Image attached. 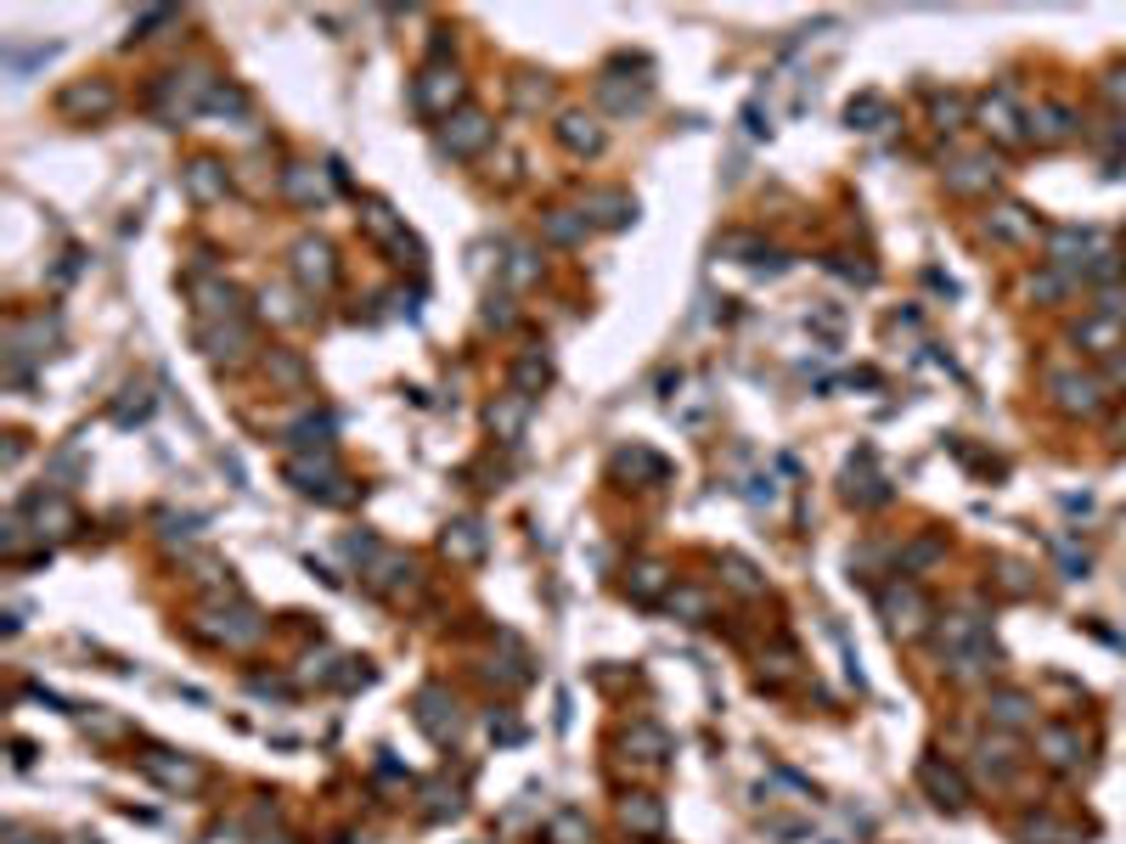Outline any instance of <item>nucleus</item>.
Wrapping results in <instances>:
<instances>
[{"label":"nucleus","mask_w":1126,"mask_h":844,"mask_svg":"<svg viewBox=\"0 0 1126 844\" xmlns=\"http://www.w3.org/2000/svg\"><path fill=\"white\" fill-rule=\"evenodd\" d=\"M620 816H625V827L631 833H665V811H659V800H648V793H631V800L620 805Z\"/></svg>","instance_id":"nucleus-21"},{"label":"nucleus","mask_w":1126,"mask_h":844,"mask_svg":"<svg viewBox=\"0 0 1126 844\" xmlns=\"http://www.w3.org/2000/svg\"><path fill=\"white\" fill-rule=\"evenodd\" d=\"M282 186H287V197H299V204H321V197H327V180H321L310 164H293V169L282 175Z\"/></svg>","instance_id":"nucleus-28"},{"label":"nucleus","mask_w":1126,"mask_h":844,"mask_svg":"<svg viewBox=\"0 0 1126 844\" xmlns=\"http://www.w3.org/2000/svg\"><path fill=\"white\" fill-rule=\"evenodd\" d=\"M446 552H451V558H479V552H484V529H479V524H451Z\"/></svg>","instance_id":"nucleus-34"},{"label":"nucleus","mask_w":1126,"mask_h":844,"mask_svg":"<svg viewBox=\"0 0 1126 844\" xmlns=\"http://www.w3.org/2000/svg\"><path fill=\"white\" fill-rule=\"evenodd\" d=\"M186 191L198 197V204H215V197L226 191V175H220V164H209V158H198L186 169Z\"/></svg>","instance_id":"nucleus-26"},{"label":"nucleus","mask_w":1126,"mask_h":844,"mask_svg":"<svg viewBox=\"0 0 1126 844\" xmlns=\"http://www.w3.org/2000/svg\"><path fill=\"white\" fill-rule=\"evenodd\" d=\"M417 108L428 113V119H451V108L462 102V79H457V68H446V63H434V68H423V79H417Z\"/></svg>","instance_id":"nucleus-7"},{"label":"nucleus","mask_w":1126,"mask_h":844,"mask_svg":"<svg viewBox=\"0 0 1126 844\" xmlns=\"http://www.w3.org/2000/svg\"><path fill=\"white\" fill-rule=\"evenodd\" d=\"M524 417H529V394H507L502 406H491V428L502 434V439H518V428H524Z\"/></svg>","instance_id":"nucleus-27"},{"label":"nucleus","mask_w":1126,"mask_h":844,"mask_svg":"<svg viewBox=\"0 0 1126 844\" xmlns=\"http://www.w3.org/2000/svg\"><path fill=\"white\" fill-rule=\"evenodd\" d=\"M986 186H997V164L992 158H958L952 169H947V191H986Z\"/></svg>","instance_id":"nucleus-17"},{"label":"nucleus","mask_w":1126,"mask_h":844,"mask_svg":"<svg viewBox=\"0 0 1126 844\" xmlns=\"http://www.w3.org/2000/svg\"><path fill=\"white\" fill-rule=\"evenodd\" d=\"M513 383H518V394H524V388H535V383H547V361H542V355H524V361H518V372H513Z\"/></svg>","instance_id":"nucleus-41"},{"label":"nucleus","mask_w":1126,"mask_h":844,"mask_svg":"<svg viewBox=\"0 0 1126 844\" xmlns=\"http://www.w3.org/2000/svg\"><path fill=\"white\" fill-rule=\"evenodd\" d=\"M1019 838H1031V844H1037V838H1042V844H1070L1075 833H1070V827H1059L1053 816H1031V822L1019 827Z\"/></svg>","instance_id":"nucleus-37"},{"label":"nucleus","mask_w":1126,"mask_h":844,"mask_svg":"<svg viewBox=\"0 0 1126 844\" xmlns=\"http://www.w3.org/2000/svg\"><path fill=\"white\" fill-rule=\"evenodd\" d=\"M124 394H130V401H119V406H113V417H119V423H141L146 412H153V401H146V388H124Z\"/></svg>","instance_id":"nucleus-40"},{"label":"nucleus","mask_w":1126,"mask_h":844,"mask_svg":"<svg viewBox=\"0 0 1126 844\" xmlns=\"http://www.w3.org/2000/svg\"><path fill=\"white\" fill-rule=\"evenodd\" d=\"M586 209H598L603 226H625V220L636 215V204H631L625 191H592V197H586Z\"/></svg>","instance_id":"nucleus-30"},{"label":"nucleus","mask_w":1126,"mask_h":844,"mask_svg":"<svg viewBox=\"0 0 1126 844\" xmlns=\"http://www.w3.org/2000/svg\"><path fill=\"white\" fill-rule=\"evenodd\" d=\"M327 434H332V417H299L293 423V445H305V451H327Z\"/></svg>","instance_id":"nucleus-33"},{"label":"nucleus","mask_w":1126,"mask_h":844,"mask_svg":"<svg viewBox=\"0 0 1126 844\" xmlns=\"http://www.w3.org/2000/svg\"><path fill=\"white\" fill-rule=\"evenodd\" d=\"M417 726H423L434 743H451L462 721H457V704L446 699V692H439V687H423V692H417Z\"/></svg>","instance_id":"nucleus-10"},{"label":"nucleus","mask_w":1126,"mask_h":844,"mask_svg":"<svg viewBox=\"0 0 1126 844\" xmlns=\"http://www.w3.org/2000/svg\"><path fill=\"white\" fill-rule=\"evenodd\" d=\"M1025 135H1031L1037 146H1059L1075 135V113L1064 102H1042L1037 113H1025Z\"/></svg>","instance_id":"nucleus-11"},{"label":"nucleus","mask_w":1126,"mask_h":844,"mask_svg":"<svg viewBox=\"0 0 1126 844\" xmlns=\"http://www.w3.org/2000/svg\"><path fill=\"white\" fill-rule=\"evenodd\" d=\"M220 85L204 74V68H186V74H164L158 79V113L164 119H192L198 108H209V96Z\"/></svg>","instance_id":"nucleus-1"},{"label":"nucleus","mask_w":1126,"mask_h":844,"mask_svg":"<svg viewBox=\"0 0 1126 844\" xmlns=\"http://www.w3.org/2000/svg\"><path fill=\"white\" fill-rule=\"evenodd\" d=\"M918 782H923V793H929V800H936L941 811H963V800H969L963 777H958L947 760H936V755H929V760L918 766Z\"/></svg>","instance_id":"nucleus-9"},{"label":"nucleus","mask_w":1126,"mask_h":844,"mask_svg":"<svg viewBox=\"0 0 1126 844\" xmlns=\"http://www.w3.org/2000/svg\"><path fill=\"white\" fill-rule=\"evenodd\" d=\"M547 833H553V844H592V827H586L575 811H564V816H558Z\"/></svg>","instance_id":"nucleus-38"},{"label":"nucleus","mask_w":1126,"mask_h":844,"mask_svg":"<svg viewBox=\"0 0 1126 844\" xmlns=\"http://www.w3.org/2000/svg\"><path fill=\"white\" fill-rule=\"evenodd\" d=\"M198 343H204V355L209 361H242V350H249V332H242V321H198Z\"/></svg>","instance_id":"nucleus-14"},{"label":"nucleus","mask_w":1126,"mask_h":844,"mask_svg":"<svg viewBox=\"0 0 1126 844\" xmlns=\"http://www.w3.org/2000/svg\"><path fill=\"white\" fill-rule=\"evenodd\" d=\"M1104 90L1115 96V102H1126V79H1120V74H1109V79H1104Z\"/></svg>","instance_id":"nucleus-46"},{"label":"nucleus","mask_w":1126,"mask_h":844,"mask_svg":"<svg viewBox=\"0 0 1126 844\" xmlns=\"http://www.w3.org/2000/svg\"><path fill=\"white\" fill-rule=\"evenodd\" d=\"M547 237H553V242H580V237H586V215H580V220H575L569 209L547 215Z\"/></svg>","instance_id":"nucleus-39"},{"label":"nucleus","mask_w":1126,"mask_h":844,"mask_svg":"<svg viewBox=\"0 0 1126 844\" xmlns=\"http://www.w3.org/2000/svg\"><path fill=\"white\" fill-rule=\"evenodd\" d=\"M271 366H276V377H287V383H299V377H305L299 361H287V355H271Z\"/></svg>","instance_id":"nucleus-45"},{"label":"nucleus","mask_w":1126,"mask_h":844,"mask_svg":"<svg viewBox=\"0 0 1126 844\" xmlns=\"http://www.w3.org/2000/svg\"><path fill=\"white\" fill-rule=\"evenodd\" d=\"M726 580H732V585H739V591H744V598H755V591H761V580H755V569H750L744 558H726Z\"/></svg>","instance_id":"nucleus-42"},{"label":"nucleus","mask_w":1126,"mask_h":844,"mask_svg":"<svg viewBox=\"0 0 1126 844\" xmlns=\"http://www.w3.org/2000/svg\"><path fill=\"white\" fill-rule=\"evenodd\" d=\"M1115 377H1120V383H1126V355H1115Z\"/></svg>","instance_id":"nucleus-47"},{"label":"nucleus","mask_w":1126,"mask_h":844,"mask_svg":"<svg viewBox=\"0 0 1126 844\" xmlns=\"http://www.w3.org/2000/svg\"><path fill=\"white\" fill-rule=\"evenodd\" d=\"M260 844H287V838H260Z\"/></svg>","instance_id":"nucleus-48"},{"label":"nucleus","mask_w":1126,"mask_h":844,"mask_svg":"<svg viewBox=\"0 0 1126 844\" xmlns=\"http://www.w3.org/2000/svg\"><path fill=\"white\" fill-rule=\"evenodd\" d=\"M1031 293H1037V299H1053V293H1064V276H1059V271H1042V276L1031 282Z\"/></svg>","instance_id":"nucleus-44"},{"label":"nucleus","mask_w":1126,"mask_h":844,"mask_svg":"<svg viewBox=\"0 0 1126 844\" xmlns=\"http://www.w3.org/2000/svg\"><path fill=\"white\" fill-rule=\"evenodd\" d=\"M287 479L293 490H305V495H321V502H350V490H338L345 484V473H338V462L321 451V457H293L287 462Z\"/></svg>","instance_id":"nucleus-5"},{"label":"nucleus","mask_w":1126,"mask_h":844,"mask_svg":"<svg viewBox=\"0 0 1126 844\" xmlns=\"http://www.w3.org/2000/svg\"><path fill=\"white\" fill-rule=\"evenodd\" d=\"M439 146H446L451 158H473L479 146H491V119H484V113H457V119H446V130H439Z\"/></svg>","instance_id":"nucleus-8"},{"label":"nucleus","mask_w":1126,"mask_h":844,"mask_svg":"<svg viewBox=\"0 0 1126 844\" xmlns=\"http://www.w3.org/2000/svg\"><path fill=\"white\" fill-rule=\"evenodd\" d=\"M845 119H851L856 130H885V124H890V113H885V102H878V96H856Z\"/></svg>","instance_id":"nucleus-36"},{"label":"nucleus","mask_w":1126,"mask_h":844,"mask_svg":"<svg viewBox=\"0 0 1126 844\" xmlns=\"http://www.w3.org/2000/svg\"><path fill=\"white\" fill-rule=\"evenodd\" d=\"M1037 749H1042V760H1048V766H1059V771H1075V766L1087 760V743L1075 737L1070 726H1042Z\"/></svg>","instance_id":"nucleus-15"},{"label":"nucleus","mask_w":1126,"mask_h":844,"mask_svg":"<svg viewBox=\"0 0 1126 844\" xmlns=\"http://www.w3.org/2000/svg\"><path fill=\"white\" fill-rule=\"evenodd\" d=\"M974 124H981L997 146L1025 141V113H1019V102H1014V90H1008V85L992 90V96H981V108H974Z\"/></svg>","instance_id":"nucleus-4"},{"label":"nucleus","mask_w":1126,"mask_h":844,"mask_svg":"<svg viewBox=\"0 0 1126 844\" xmlns=\"http://www.w3.org/2000/svg\"><path fill=\"white\" fill-rule=\"evenodd\" d=\"M29 518L40 524V535H68V529H74V507L63 502V495H34Z\"/></svg>","instance_id":"nucleus-20"},{"label":"nucleus","mask_w":1126,"mask_h":844,"mask_svg":"<svg viewBox=\"0 0 1126 844\" xmlns=\"http://www.w3.org/2000/svg\"><path fill=\"white\" fill-rule=\"evenodd\" d=\"M1048 394H1053V406L1064 417H1098L1104 412V383L1087 377V372H1048Z\"/></svg>","instance_id":"nucleus-2"},{"label":"nucleus","mask_w":1126,"mask_h":844,"mask_svg":"<svg viewBox=\"0 0 1126 844\" xmlns=\"http://www.w3.org/2000/svg\"><path fill=\"white\" fill-rule=\"evenodd\" d=\"M1014 766H1019V755L1008 749V743H992V737H986L981 749H974V771H981L992 788H1003V782L1014 777Z\"/></svg>","instance_id":"nucleus-18"},{"label":"nucleus","mask_w":1126,"mask_h":844,"mask_svg":"<svg viewBox=\"0 0 1126 844\" xmlns=\"http://www.w3.org/2000/svg\"><path fill=\"white\" fill-rule=\"evenodd\" d=\"M974 642H986V620H981V614H947V620L936 625V648H941V659L974 648Z\"/></svg>","instance_id":"nucleus-13"},{"label":"nucleus","mask_w":1126,"mask_h":844,"mask_svg":"<svg viewBox=\"0 0 1126 844\" xmlns=\"http://www.w3.org/2000/svg\"><path fill=\"white\" fill-rule=\"evenodd\" d=\"M878 609H885V620H890V631L896 636H918L923 625H929V603H923V591L907 580H896V585H885L878 591Z\"/></svg>","instance_id":"nucleus-6"},{"label":"nucleus","mask_w":1126,"mask_h":844,"mask_svg":"<svg viewBox=\"0 0 1126 844\" xmlns=\"http://www.w3.org/2000/svg\"><path fill=\"white\" fill-rule=\"evenodd\" d=\"M625 749H643V760H648V766H659V760L670 755V737H665L659 726H631Z\"/></svg>","instance_id":"nucleus-32"},{"label":"nucleus","mask_w":1126,"mask_h":844,"mask_svg":"<svg viewBox=\"0 0 1126 844\" xmlns=\"http://www.w3.org/2000/svg\"><path fill=\"white\" fill-rule=\"evenodd\" d=\"M198 631L215 636V642H226V648H249V642H260L265 620H260L249 603H231V609H204V614H198Z\"/></svg>","instance_id":"nucleus-3"},{"label":"nucleus","mask_w":1126,"mask_h":844,"mask_svg":"<svg viewBox=\"0 0 1126 844\" xmlns=\"http://www.w3.org/2000/svg\"><path fill=\"white\" fill-rule=\"evenodd\" d=\"M665 580H670V574H665L659 563H643V569L631 574V598H636V603H659V591H665Z\"/></svg>","instance_id":"nucleus-35"},{"label":"nucleus","mask_w":1126,"mask_h":844,"mask_svg":"<svg viewBox=\"0 0 1126 844\" xmlns=\"http://www.w3.org/2000/svg\"><path fill=\"white\" fill-rule=\"evenodd\" d=\"M963 113H969V102H963V96H941V102H936V119H941V130H958V124H963Z\"/></svg>","instance_id":"nucleus-43"},{"label":"nucleus","mask_w":1126,"mask_h":844,"mask_svg":"<svg viewBox=\"0 0 1126 844\" xmlns=\"http://www.w3.org/2000/svg\"><path fill=\"white\" fill-rule=\"evenodd\" d=\"M293 276H299L305 287H316V293H327L332 287V248L305 237L299 248H293Z\"/></svg>","instance_id":"nucleus-12"},{"label":"nucleus","mask_w":1126,"mask_h":844,"mask_svg":"<svg viewBox=\"0 0 1126 844\" xmlns=\"http://www.w3.org/2000/svg\"><path fill=\"white\" fill-rule=\"evenodd\" d=\"M113 108V90L108 85H74L63 96V113H108Z\"/></svg>","instance_id":"nucleus-29"},{"label":"nucleus","mask_w":1126,"mask_h":844,"mask_svg":"<svg viewBox=\"0 0 1126 844\" xmlns=\"http://www.w3.org/2000/svg\"><path fill=\"white\" fill-rule=\"evenodd\" d=\"M986 231H992V242H1031V237H1037V220H1031V209L1003 204V209L986 215Z\"/></svg>","instance_id":"nucleus-16"},{"label":"nucleus","mask_w":1126,"mask_h":844,"mask_svg":"<svg viewBox=\"0 0 1126 844\" xmlns=\"http://www.w3.org/2000/svg\"><path fill=\"white\" fill-rule=\"evenodd\" d=\"M361 220H367V231H372L378 242H389V248H395V254H412V237L401 231V220L389 215L383 204H367V215H361Z\"/></svg>","instance_id":"nucleus-24"},{"label":"nucleus","mask_w":1126,"mask_h":844,"mask_svg":"<svg viewBox=\"0 0 1126 844\" xmlns=\"http://www.w3.org/2000/svg\"><path fill=\"white\" fill-rule=\"evenodd\" d=\"M141 766H146V777H158L164 788H198V766H192V760H175V755H164V749H153Z\"/></svg>","instance_id":"nucleus-19"},{"label":"nucleus","mask_w":1126,"mask_h":844,"mask_svg":"<svg viewBox=\"0 0 1126 844\" xmlns=\"http://www.w3.org/2000/svg\"><path fill=\"white\" fill-rule=\"evenodd\" d=\"M665 609H670L676 620H704V614H710V598H704L699 585H676L670 598H665Z\"/></svg>","instance_id":"nucleus-31"},{"label":"nucleus","mask_w":1126,"mask_h":844,"mask_svg":"<svg viewBox=\"0 0 1126 844\" xmlns=\"http://www.w3.org/2000/svg\"><path fill=\"white\" fill-rule=\"evenodd\" d=\"M986 715H992L997 726H1031V721H1037V710H1031V699H1025V692H992Z\"/></svg>","instance_id":"nucleus-23"},{"label":"nucleus","mask_w":1126,"mask_h":844,"mask_svg":"<svg viewBox=\"0 0 1126 844\" xmlns=\"http://www.w3.org/2000/svg\"><path fill=\"white\" fill-rule=\"evenodd\" d=\"M614 473H625V479H648V484H659L670 468H665V457H654V451H643V445H631V451H620L614 457Z\"/></svg>","instance_id":"nucleus-22"},{"label":"nucleus","mask_w":1126,"mask_h":844,"mask_svg":"<svg viewBox=\"0 0 1126 844\" xmlns=\"http://www.w3.org/2000/svg\"><path fill=\"white\" fill-rule=\"evenodd\" d=\"M558 135H564L569 153H598V146H603V130H598L592 119H586V113H564Z\"/></svg>","instance_id":"nucleus-25"}]
</instances>
